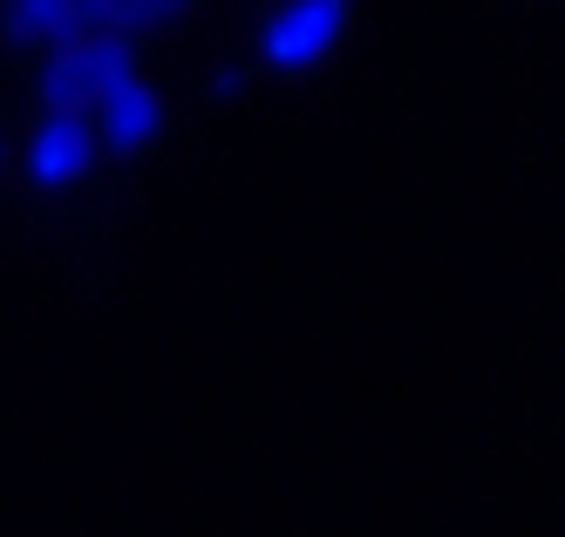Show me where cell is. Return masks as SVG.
Returning <instances> with one entry per match:
<instances>
[{"label": "cell", "mask_w": 565, "mask_h": 537, "mask_svg": "<svg viewBox=\"0 0 565 537\" xmlns=\"http://www.w3.org/2000/svg\"><path fill=\"white\" fill-rule=\"evenodd\" d=\"M137 75V55H130V41L124 34H89V41H75V49H55L49 68H42V103L49 109H83L96 103L109 82H124Z\"/></svg>", "instance_id": "6da1fadb"}, {"label": "cell", "mask_w": 565, "mask_h": 537, "mask_svg": "<svg viewBox=\"0 0 565 537\" xmlns=\"http://www.w3.org/2000/svg\"><path fill=\"white\" fill-rule=\"evenodd\" d=\"M68 8H75V0H14L8 21H14L21 41H62V34H75L68 28Z\"/></svg>", "instance_id": "5b68a950"}, {"label": "cell", "mask_w": 565, "mask_h": 537, "mask_svg": "<svg viewBox=\"0 0 565 537\" xmlns=\"http://www.w3.org/2000/svg\"><path fill=\"white\" fill-rule=\"evenodd\" d=\"M341 34H348V0H287V8L266 21L259 55H266L273 68L300 75V68H313V62H328V55L341 49Z\"/></svg>", "instance_id": "7a4b0ae2"}, {"label": "cell", "mask_w": 565, "mask_h": 537, "mask_svg": "<svg viewBox=\"0 0 565 537\" xmlns=\"http://www.w3.org/2000/svg\"><path fill=\"white\" fill-rule=\"evenodd\" d=\"M191 0H116V34H137V28H171Z\"/></svg>", "instance_id": "8992f818"}, {"label": "cell", "mask_w": 565, "mask_h": 537, "mask_svg": "<svg viewBox=\"0 0 565 537\" xmlns=\"http://www.w3.org/2000/svg\"><path fill=\"white\" fill-rule=\"evenodd\" d=\"M96 103H103V143L109 150H143V143H157V130H164V96H157L143 75L109 82Z\"/></svg>", "instance_id": "277c9868"}, {"label": "cell", "mask_w": 565, "mask_h": 537, "mask_svg": "<svg viewBox=\"0 0 565 537\" xmlns=\"http://www.w3.org/2000/svg\"><path fill=\"white\" fill-rule=\"evenodd\" d=\"M89 163H96V130H89L83 109H49L42 122H34V137H28V178L42 184V191L75 184Z\"/></svg>", "instance_id": "3957f363"}]
</instances>
